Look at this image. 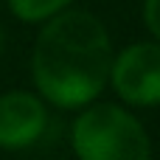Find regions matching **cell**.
I'll return each mask as SVG.
<instances>
[{"mask_svg": "<svg viewBox=\"0 0 160 160\" xmlns=\"http://www.w3.org/2000/svg\"><path fill=\"white\" fill-rule=\"evenodd\" d=\"M112 37L90 8H68L37 25L31 48L34 93L56 110H82L101 98L110 82Z\"/></svg>", "mask_w": 160, "mask_h": 160, "instance_id": "1", "label": "cell"}, {"mask_svg": "<svg viewBox=\"0 0 160 160\" xmlns=\"http://www.w3.org/2000/svg\"><path fill=\"white\" fill-rule=\"evenodd\" d=\"M70 149L76 160H152V135L129 107L93 101L70 121Z\"/></svg>", "mask_w": 160, "mask_h": 160, "instance_id": "2", "label": "cell"}, {"mask_svg": "<svg viewBox=\"0 0 160 160\" xmlns=\"http://www.w3.org/2000/svg\"><path fill=\"white\" fill-rule=\"evenodd\" d=\"M107 87L129 110L160 107V42H129L112 53Z\"/></svg>", "mask_w": 160, "mask_h": 160, "instance_id": "3", "label": "cell"}, {"mask_svg": "<svg viewBox=\"0 0 160 160\" xmlns=\"http://www.w3.org/2000/svg\"><path fill=\"white\" fill-rule=\"evenodd\" d=\"M48 129V104L34 90L0 93V152H25Z\"/></svg>", "mask_w": 160, "mask_h": 160, "instance_id": "4", "label": "cell"}, {"mask_svg": "<svg viewBox=\"0 0 160 160\" xmlns=\"http://www.w3.org/2000/svg\"><path fill=\"white\" fill-rule=\"evenodd\" d=\"M79 0H6L8 14L22 25H42L56 14L73 8Z\"/></svg>", "mask_w": 160, "mask_h": 160, "instance_id": "5", "label": "cell"}, {"mask_svg": "<svg viewBox=\"0 0 160 160\" xmlns=\"http://www.w3.org/2000/svg\"><path fill=\"white\" fill-rule=\"evenodd\" d=\"M141 20L143 28L149 31V37L160 42V0H143L141 3Z\"/></svg>", "mask_w": 160, "mask_h": 160, "instance_id": "6", "label": "cell"}, {"mask_svg": "<svg viewBox=\"0 0 160 160\" xmlns=\"http://www.w3.org/2000/svg\"><path fill=\"white\" fill-rule=\"evenodd\" d=\"M3 48H6V31H3V22H0V56H3Z\"/></svg>", "mask_w": 160, "mask_h": 160, "instance_id": "7", "label": "cell"}]
</instances>
